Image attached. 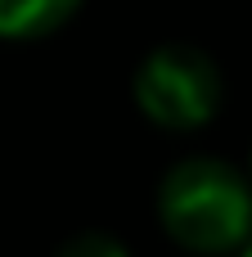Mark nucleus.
<instances>
[{
  "instance_id": "obj_4",
  "label": "nucleus",
  "mask_w": 252,
  "mask_h": 257,
  "mask_svg": "<svg viewBox=\"0 0 252 257\" xmlns=\"http://www.w3.org/2000/svg\"><path fill=\"white\" fill-rule=\"evenodd\" d=\"M54 257H131V253H126V244H122L117 235H108V230H81V235L63 239Z\"/></svg>"
},
{
  "instance_id": "obj_6",
  "label": "nucleus",
  "mask_w": 252,
  "mask_h": 257,
  "mask_svg": "<svg viewBox=\"0 0 252 257\" xmlns=\"http://www.w3.org/2000/svg\"><path fill=\"white\" fill-rule=\"evenodd\" d=\"M248 181H252V176H248Z\"/></svg>"
},
{
  "instance_id": "obj_1",
  "label": "nucleus",
  "mask_w": 252,
  "mask_h": 257,
  "mask_svg": "<svg viewBox=\"0 0 252 257\" xmlns=\"http://www.w3.org/2000/svg\"><path fill=\"white\" fill-rule=\"evenodd\" d=\"M158 221L185 253H239L252 239V181L225 158H185L158 185Z\"/></svg>"
},
{
  "instance_id": "obj_3",
  "label": "nucleus",
  "mask_w": 252,
  "mask_h": 257,
  "mask_svg": "<svg viewBox=\"0 0 252 257\" xmlns=\"http://www.w3.org/2000/svg\"><path fill=\"white\" fill-rule=\"evenodd\" d=\"M81 0H0V36L5 41H36L63 27Z\"/></svg>"
},
{
  "instance_id": "obj_5",
  "label": "nucleus",
  "mask_w": 252,
  "mask_h": 257,
  "mask_svg": "<svg viewBox=\"0 0 252 257\" xmlns=\"http://www.w3.org/2000/svg\"><path fill=\"white\" fill-rule=\"evenodd\" d=\"M239 257H252V239H248V244H243V248H239Z\"/></svg>"
},
{
  "instance_id": "obj_2",
  "label": "nucleus",
  "mask_w": 252,
  "mask_h": 257,
  "mask_svg": "<svg viewBox=\"0 0 252 257\" xmlns=\"http://www.w3.org/2000/svg\"><path fill=\"white\" fill-rule=\"evenodd\" d=\"M135 108L162 126V131H198L216 117L225 81L212 54H203L198 45H158L153 54H144V63L135 68Z\"/></svg>"
}]
</instances>
